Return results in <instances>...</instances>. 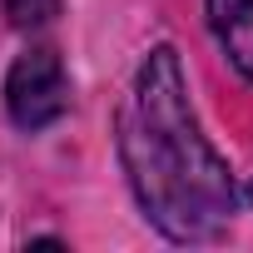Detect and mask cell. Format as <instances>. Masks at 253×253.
<instances>
[{"instance_id": "1", "label": "cell", "mask_w": 253, "mask_h": 253, "mask_svg": "<svg viewBox=\"0 0 253 253\" xmlns=\"http://www.w3.org/2000/svg\"><path fill=\"white\" fill-rule=\"evenodd\" d=\"M119 154L149 223L174 243H209L238 213V189L189 109L179 55L159 45L119 114Z\"/></svg>"}, {"instance_id": "2", "label": "cell", "mask_w": 253, "mask_h": 253, "mask_svg": "<svg viewBox=\"0 0 253 253\" xmlns=\"http://www.w3.org/2000/svg\"><path fill=\"white\" fill-rule=\"evenodd\" d=\"M70 104V80H65V65L55 50L35 45L25 50L10 75H5V109L10 119L20 124V129H45V124H55Z\"/></svg>"}, {"instance_id": "3", "label": "cell", "mask_w": 253, "mask_h": 253, "mask_svg": "<svg viewBox=\"0 0 253 253\" xmlns=\"http://www.w3.org/2000/svg\"><path fill=\"white\" fill-rule=\"evenodd\" d=\"M209 25L243 80H253V0H209Z\"/></svg>"}, {"instance_id": "4", "label": "cell", "mask_w": 253, "mask_h": 253, "mask_svg": "<svg viewBox=\"0 0 253 253\" xmlns=\"http://www.w3.org/2000/svg\"><path fill=\"white\" fill-rule=\"evenodd\" d=\"M0 10L15 30H40L60 15V0H0Z\"/></svg>"}]
</instances>
